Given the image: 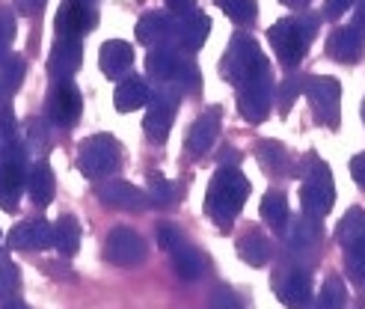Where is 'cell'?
Listing matches in <instances>:
<instances>
[{
    "label": "cell",
    "mask_w": 365,
    "mask_h": 309,
    "mask_svg": "<svg viewBox=\"0 0 365 309\" xmlns=\"http://www.w3.org/2000/svg\"><path fill=\"white\" fill-rule=\"evenodd\" d=\"M250 196V181L238 167H220L214 173L208 193H205V211L220 226H229L241 214Z\"/></svg>",
    "instance_id": "obj_1"
},
{
    "label": "cell",
    "mask_w": 365,
    "mask_h": 309,
    "mask_svg": "<svg viewBox=\"0 0 365 309\" xmlns=\"http://www.w3.org/2000/svg\"><path fill=\"white\" fill-rule=\"evenodd\" d=\"M220 75L229 78L232 83H238V86L252 81V78L267 75V60L259 51V45H255L252 36L241 33L229 42V48L223 54V63H220Z\"/></svg>",
    "instance_id": "obj_2"
},
{
    "label": "cell",
    "mask_w": 365,
    "mask_h": 309,
    "mask_svg": "<svg viewBox=\"0 0 365 309\" xmlns=\"http://www.w3.org/2000/svg\"><path fill=\"white\" fill-rule=\"evenodd\" d=\"M312 33H315V24L306 21V18H282V21H277L267 30L270 45L282 60V66H297L306 57Z\"/></svg>",
    "instance_id": "obj_3"
},
{
    "label": "cell",
    "mask_w": 365,
    "mask_h": 309,
    "mask_svg": "<svg viewBox=\"0 0 365 309\" xmlns=\"http://www.w3.org/2000/svg\"><path fill=\"white\" fill-rule=\"evenodd\" d=\"M333 203H336V185H333L330 167L321 163L318 158H309V173H306V181L300 188L303 214L312 217V221H321V217L330 214Z\"/></svg>",
    "instance_id": "obj_4"
},
{
    "label": "cell",
    "mask_w": 365,
    "mask_h": 309,
    "mask_svg": "<svg viewBox=\"0 0 365 309\" xmlns=\"http://www.w3.org/2000/svg\"><path fill=\"white\" fill-rule=\"evenodd\" d=\"M119 167V143L110 134H96L81 143L78 170L86 178H104Z\"/></svg>",
    "instance_id": "obj_5"
},
{
    "label": "cell",
    "mask_w": 365,
    "mask_h": 309,
    "mask_svg": "<svg viewBox=\"0 0 365 309\" xmlns=\"http://www.w3.org/2000/svg\"><path fill=\"white\" fill-rule=\"evenodd\" d=\"M306 96H309V104H312V113L321 125H330L336 128L339 125V116H341V86L336 78L330 75H315L306 81Z\"/></svg>",
    "instance_id": "obj_6"
},
{
    "label": "cell",
    "mask_w": 365,
    "mask_h": 309,
    "mask_svg": "<svg viewBox=\"0 0 365 309\" xmlns=\"http://www.w3.org/2000/svg\"><path fill=\"white\" fill-rule=\"evenodd\" d=\"M104 259L119 265V268H134L145 259V241L134 229L116 226L104 241Z\"/></svg>",
    "instance_id": "obj_7"
},
{
    "label": "cell",
    "mask_w": 365,
    "mask_h": 309,
    "mask_svg": "<svg viewBox=\"0 0 365 309\" xmlns=\"http://www.w3.org/2000/svg\"><path fill=\"white\" fill-rule=\"evenodd\" d=\"M81 93H78V86L71 83V81H60V83H53L51 89V96H48V119L53 125H60V128H71L78 119H81Z\"/></svg>",
    "instance_id": "obj_8"
},
{
    "label": "cell",
    "mask_w": 365,
    "mask_h": 309,
    "mask_svg": "<svg viewBox=\"0 0 365 309\" xmlns=\"http://www.w3.org/2000/svg\"><path fill=\"white\" fill-rule=\"evenodd\" d=\"M270 78L262 75V78H252L247 83L238 86V111L247 122H264L267 113H270Z\"/></svg>",
    "instance_id": "obj_9"
},
{
    "label": "cell",
    "mask_w": 365,
    "mask_h": 309,
    "mask_svg": "<svg viewBox=\"0 0 365 309\" xmlns=\"http://www.w3.org/2000/svg\"><path fill=\"white\" fill-rule=\"evenodd\" d=\"M273 288H277L279 300L288 309H309L315 300L312 298V277H309V270H303V268L285 270V274L273 277Z\"/></svg>",
    "instance_id": "obj_10"
},
{
    "label": "cell",
    "mask_w": 365,
    "mask_h": 309,
    "mask_svg": "<svg viewBox=\"0 0 365 309\" xmlns=\"http://www.w3.org/2000/svg\"><path fill=\"white\" fill-rule=\"evenodd\" d=\"M98 199L104 206L110 208H122V211H143L145 206H149V193L128 185V181H119V178H107L101 181V185L96 188Z\"/></svg>",
    "instance_id": "obj_11"
},
{
    "label": "cell",
    "mask_w": 365,
    "mask_h": 309,
    "mask_svg": "<svg viewBox=\"0 0 365 309\" xmlns=\"http://www.w3.org/2000/svg\"><path fill=\"white\" fill-rule=\"evenodd\" d=\"M81 60H83V42L75 39V36H60L57 45L51 48L48 71L57 81H68L81 69Z\"/></svg>",
    "instance_id": "obj_12"
},
{
    "label": "cell",
    "mask_w": 365,
    "mask_h": 309,
    "mask_svg": "<svg viewBox=\"0 0 365 309\" xmlns=\"http://www.w3.org/2000/svg\"><path fill=\"white\" fill-rule=\"evenodd\" d=\"M211 33V18L205 12H185L175 18V24H170V36H175L181 48L199 51L205 45Z\"/></svg>",
    "instance_id": "obj_13"
},
{
    "label": "cell",
    "mask_w": 365,
    "mask_h": 309,
    "mask_svg": "<svg viewBox=\"0 0 365 309\" xmlns=\"http://www.w3.org/2000/svg\"><path fill=\"white\" fill-rule=\"evenodd\" d=\"M173 119H175V101L170 96H155L152 98V107L145 111V119H143V131L152 143H167L170 131H173Z\"/></svg>",
    "instance_id": "obj_14"
},
{
    "label": "cell",
    "mask_w": 365,
    "mask_h": 309,
    "mask_svg": "<svg viewBox=\"0 0 365 309\" xmlns=\"http://www.w3.org/2000/svg\"><path fill=\"white\" fill-rule=\"evenodd\" d=\"M89 27H96V6L83 4V0H66L57 12L60 36H75V39H81Z\"/></svg>",
    "instance_id": "obj_15"
},
{
    "label": "cell",
    "mask_w": 365,
    "mask_h": 309,
    "mask_svg": "<svg viewBox=\"0 0 365 309\" xmlns=\"http://www.w3.org/2000/svg\"><path fill=\"white\" fill-rule=\"evenodd\" d=\"M53 244V226L48 221H24L9 232V247L12 250H48Z\"/></svg>",
    "instance_id": "obj_16"
},
{
    "label": "cell",
    "mask_w": 365,
    "mask_h": 309,
    "mask_svg": "<svg viewBox=\"0 0 365 309\" xmlns=\"http://www.w3.org/2000/svg\"><path fill=\"white\" fill-rule=\"evenodd\" d=\"M327 54L339 63H356L365 54V36L356 27H336L327 42Z\"/></svg>",
    "instance_id": "obj_17"
},
{
    "label": "cell",
    "mask_w": 365,
    "mask_h": 309,
    "mask_svg": "<svg viewBox=\"0 0 365 309\" xmlns=\"http://www.w3.org/2000/svg\"><path fill=\"white\" fill-rule=\"evenodd\" d=\"M217 134H220V107H211L208 113H202L187 131V152L190 155H205L211 146Z\"/></svg>",
    "instance_id": "obj_18"
},
{
    "label": "cell",
    "mask_w": 365,
    "mask_h": 309,
    "mask_svg": "<svg viewBox=\"0 0 365 309\" xmlns=\"http://www.w3.org/2000/svg\"><path fill=\"white\" fill-rule=\"evenodd\" d=\"M134 63V48L122 42V39H110L104 42L101 51H98V66L107 78H122L128 69Z\"/></svg>",
    "instance_id": "obj_19"
},
{
    "label": "cell",
    "mask_w": 365,
    "mask_h": 309,
    "mask_svg": "<svg viewBox=\"0 0 365 309\" xmlns=\"http://www.w3.org/2000/svg\"><path fill=\"white\" fill-rule=\"evenodd\" d=\"M24 188H27L24 167H18V163H4V167H0V208L15 211Z\"/></svg>",
    "instance_id": "obj_20"
},
{
    "label": "cell",
    "mask_w": 365,
    "mask_h": 309,
    "mask_svg": "<svg viewBox=\"0 0 365 309\" xmlns=\"http://www.w3.org/2000/svg\"><path fill=\"white\" fill-rule=\"evenodd\" d=\"M185 60H178V54L167 45H158L149 51V57H145V69H149V75L158 78V81H175Z\"/></svg>",
    "instance_id": "obj_21"
},
{
    "label": "cell",
    "mask_w": 365,
    "mask_h": 309,
    "mask_svg": "<svg viewBox=\"0 0 365 309\" xmlns=\"http://www.w3.org/2000/svg\"><path fill=\"white\" fill-rule=\"evenodd\" d=\"M27 193L39 208L51 206V199H53V170H51L48 161H39L27 173Z\"/></svg>",
    "instance_id": "obj_22"
},
{
    "label": "cell",
    "mask_w": 365,
    "mask_h": 309,
    "mask_svg": "<svg viewBox=\"0 0 365 309\" xmlns=\"http://www.w3.org/2000/svg\"><path fill=\"white\" fill-rule=\"evenodd\" d=\"M113 101H116V111L119 113H131V111H137V107H143L145 101H149V86H145V81L137 78V75L134 78H125L116 86Z\"/></svg>",
    "instance_id": "obj_23"
},
{
    "label": "cell",
    "mask_w": 365,
    "mask_h": 309,
    "mask_svg": "<svg viewBox=\"0 0 365 309\" xmlns=\"http://www.w3.org/2000/svg\"><path fill=\"white\" fill-rule=\"evenodd\" d=\"M238 256L247 265H252V268H262L273 256V244H270L267 235H262V232H247L244 238L238 241Z\"/></svg>",
    "instance_id": "obj_24"
},
{
    "label": "cell",
    "mask_w": 365,
    "mask_h": 309,
    "mask_svg": "<svg viewBox=\"0 0 365 309\" xmlns=\"http://www.w3.org/2000/svg\"><path fill=\"white\" fill-rule=\"evenodd\" d=\"M53 247L60 250V256H75L81 247V223L78 217L63 214L57 223H53Z\"/></svg>",
    "instance_id": "obj_25"
},
{
    "label": "cell",
    "mask_w": 365,
    "mask_h": 309,
    "mask_svg": "<svg viewBox=\"0 0 365 309\" xmlns=\"http://www.w3.org/2000/svg\"><path fill=\"white\" fill-rule=\"evenodd\" d=\"M170 18L167 15H160V12H149V15H143L140 21H137V39L143 45H160L163 39L170 36Z\"/></svg>",
    "instance_id": "obj_26"
},
{
    "label": "cell",
    "mask_w": 365,
    "mask_h": 309,
    "mask_svg": "<svg viewBox=\"0 0 365 309\" xmlns=\"http://www.w3.org/2000/svg\"><path fill=\"white\" fill-rule=\"evenodd\" d=\"M173 268H175V274H178L181 280L193 283V280H199V277H202L205 262H202V256H199V253H196L193 247L181 244V247L173 253Z\"/></svg>",
    "instance_id": "obj_27"
},
{
    "label": "cell",
    "mask_w": 365,
    "mask_h": 309,
    "mask_svg": "<svg viewBox=\"0 0 365 309\" xmlns=\"http://www.w3.org/2000/svg\"><path fill=\"white\" fill-rule=\"evenodd\" d=\"M365 235V211L362 208H348V214L339 221V229H336V241L341 247H351L356 244Z\"/></svg>",
    "instance_id": "obj_28"
},
{
    "label": "cell",
    "mask_w": 365,
    "mask_h": 309,
    "mask_svg": "<svg viewBox=\"0 0 365 309\" xmlns=\"http://www.w3.org/2000/svg\"><path fill=\"white\" fill-rule=\"evenodd\" d=\"M344 303H348V288H344L339 277H330V280H324L318 298L312 300L309 309H341Z\"/></svg>",
    "instance_id": "obj_29"
},
{
    "label": "cell",
    "mask_w": 365,
    "mask_h": 309,
    "mask_svg": "<svg viewBox=\"0 0 365 309\" xmlns=\"http://www.w3.org/2000/svg\"><path fill=\"white\" fill-rule=\"evenodd\" d=\"M259 163L267 173H285L288 170V155L285 146L277 140H262L259 143Z\"/></svg>",
    "instance_id": "obj_30"
},
{
    "label": "cell",
    "mask_w": 365,
    "mask_h": 309,
    "mask_svg": "<svg viewBox=\"0 0 365 309\" xmlns=\"http://www.w3.org/2000/svg\"><path fill=\"white\" fill-rule=\"evenodd\" d=\"M24 60L18 57V54H6L4 60H0V89H9V93H15L18 86H21L24 81Z\"/></svg>",
    "instance_id": "obj_31"
},
{
    "label": "cell",
    "mask_w": 365,
    "mask_h": 309,
    "mask_svg": "<svg viewBox=\"0 0 365 309\" xmlns=\"http://www.w3.org/2000/svg\"><path fill=\"white\" fill-rule=\"evenodd\" d=\"M344 268H348V277L356 285H365V235L356 244L344 247Z\"/></svg>",
    "instance_id": "obj_32"
},
{
    "label": "cell",
    "mask_w": 365,
    "mask_h": 309,
    "mask_svg": "<svg viewBox=\"0 0 365 309\" xmlns=\"http://www.w3.org/2000/svg\"><path fill=\"white\" fill-rule=\"evenodd\" d=\"M262 217L270 223V226H285L288 223V203L282 193H264L262 199Z\"/></svg>",
    "instance_id": "obj_33"
},
{
    "label": "cell",
    "mask_w": 365,
    "mask_h": 309,
    "mask_svg": "<svg viewBox=\"0 0 365 309\" xmlns=\"http://www.w3.org/2000/svg\"><path fill=\"white\" fill-rule=\"evenodd\" d=\"M18 283H21V277H18L15 262L9 259V253H6V250H0V303L9 300V298L15 295Z\"/></svg>",
    "instance_id": "obj_34"
},
{
    "label": "cell",
    "mask_w": 365,
    "mask_h": 309,
    "mask_svg": "<svg viewBox=\"0 0 365 309\" xmlns=\"http://www.w3.org/2000/svg\"><path fill=\"white\" fill-rule=\"evenodd\" d=\"M235 24H247L255 18V0H214Z\"/></svg>",
    "instance_id": "obj_35"
},
{
    "label": "cell",
    "mask_w": 365,
    "mask_h": 309,
    "mask_svg": "<svg viewBox=\"0 0 365 309\" xmlns=\"http://www.w3.org/2000/svg\"><path fill=\"white\" fill-rule=\"evenodd\" d=\"M318 221H312V217H297L294 221V229H291V247H309L315 238H318Z\"/></svg>",
    "instance_id": "obj_36"
},
{
    "label": "cell",
    "mask_w": 365,
    "mask_h": 309,
    "mask_svg": "<svg viewBox=\"0 0 365 309\" xmlns=\"http://www.w3.org/2000/svg\"><path fill=\"white\" fill-rule=\"evenodd\" d=\"M175 188L163 176H149V206H173Z\"/></svg>",
    "instance_id": "obj_37"
},
{
    "label": "cell",
    "mask_w": 365,
    "mask_h": 309,
    "mask_svg": "<svg viewBox=\"0 0 365 309\" xmlns=\"http://www.w3.org/2000/svg\"><path fill=\"white\" fill-rule=\"evenodd\" d=\"M155 238H158V247H160V250H167V253H175L181 244H185V238H181V232H178L173 223H158Z\"/></svg>",
    "instance_id": "obj_38"
},
{
    "label": "cell",
    "mask_w": 365,
    "mask_h": 309,
    "mask_svg": "<svg viewBox=\"0 0 365 309\" xmlns=\"http://www.w3.org/2000/svg\"><path fill=\"white\" fill-rule=\"evenodd\" d=\"M12 36H15V21H12V15L9 12H0V60H4V54L12 42Z\"/></svg>",
    "instance_id": "obj_39"
},
{
    "label": "cell",
    "mask_w": 365,
    "mask_h": 309,
    "mask_svg": "<svg viewBox=\"0 0 365 309\" xmlns=\"http://www.w3.org/2000/svg\"><path fill=\"white\" fill-rule=\"evenodd\" d=\"M211 309H244V306L238 303V298H235L229 288H217L211 295Z\"/></svg>",
    "instance_id": "obj_40"
},
{
    "label": "cell",
    "mask_w": 365,
    "mask_h": 309,
    "mask_svg": "<svg viewBox=\"0 0 365 309\" xmlns=\"http://www.w3.org/2000/svg\"><path fill=\"white\" fill-rule=\"evenodd\" d=\"M351 6H354V0H327L324 12H327V18H341Z\"/></svg>",
    "instance_id": "obj_41"
},
{
    "label": "cell",
    "mask_w": 365,
    "mask_h": 309,
    "mask_svg": "<svg viewBox=\"0 0 365 309\" xmlns=\"http://www.w3.org/2000/svg\"><path fill=\"white\" fill-rule=\"evenodd\" d=\"M351 176H354V181L365 191V155H356L354 161H351Z\"/></svg>",
    "instance_id": "obj_42"
},
{
    "label": "cell",
    "mask_w": 365,
    "mask_h": 309,
    "mask_svg": "<svg viewBox=\"0 0 365 309\" xmlns=\"http://www.w3.org/2000/svg\"><path fill=\"white\" fill-rule=\"evenodd\" d=\"M48 0H15V9L24 12V15H33V12H39Z\"/></svg>",
    "instance_id": "obj_43"
},
{
    "label": "cell",
    "mask_w": 365,
    "mask_h": 309,
    "mask_svg": "<svg viewBox=\"0 0 365 309\" xmlns=\"http://www.w3.org/2000/svg\"><path fill=\"white\" fill-rule=\"evenodd\" d=\"M294 93H300V83L297 81H285V86H282V111H288V104H291V98H294Z\"/></svg>",
    "instance_id": "obj_44"
},
{
    "label": "cell",
    "mask_w": 365,
    "mask_h": 309,
    "mask_svg": "<svg viewBox=\"0 0 365 309\" xmlns=\"http://www.w3.org/2000/svg\"><path fill=\"white\" fill-rule=\"evenodd\" d=\"M193 4H196V0H167V6H170L173 12H178V15L190 12V9H193Z\"/></svg>",
    "instance_id": "obj_45"
},
{
    "label": "cell",
    "mask_w": 365,
    "mask_h": 309,
    "mask_svg": "<svg viewBox=\"0 0 365 309\" xmlns=\"http://www.w3.org/2000/svg\"><path fill=\"white\" fill-rule=\"evenodd\" d=\"M354 27L365 33V0H356V12H354Z\"/></svg>",
    "instance_id": "obj_46"
},
{
    "label": "cell",
    "mask_w": 365,
    "mask_h": 309,
    "mask_svg": "<svg viewBox=\"0 0 365 309\" xmlns=\"http://www.w3.org/2000/svg\"><path fill=\"white\" fill-rule=\"evenodd\" d=\"M0 309H30V306L24 300H18V298H9V300L0 303Z\"/></svg>",
    "instance_id": "obj_47"
},
{
    "label": "cell",
    "mask_w": 365,
    "mask_h": 309,
    "mask_svg": "<svg viewBox=\"0 0 365 309\" xmlns=\"http://www.w3.org/2000/svg\"><path fill=\"white\" fill-rule=\"evenodd\" d=\"M282 4H288V6H303L306 0H282Z\"/></svg>",
    "instance_id": "obj_48"
},
{
    "label": "cell",
    "mask_w": 365,
    "mask_h": 309,
    "mask_svg": "<svg viewBox=\"0 0 365 309\" xmlns=\"http://www.w3.org/2000/svg\"><path fill=\"white\" fill-rule=\"evenodd\" d=\"M83 4H93V6H96V0H83Z\"/></svg>",
    "instance_id": "obj_49"
},
{
    "label": "cell",
    "mask_w": 365,
    "mask_h": 309,
    "mask_svg": "<svg viewBox=\"0 0 365 309\" xmlns=\"http://www.w3.org/2000/svg\"><path fill=\"white\" fill-rule=\"evenodd\" d=\"M362 116H365V107H362Z\"/></svg>",
    "instance_id": "obj_50"
}]
</instances>
